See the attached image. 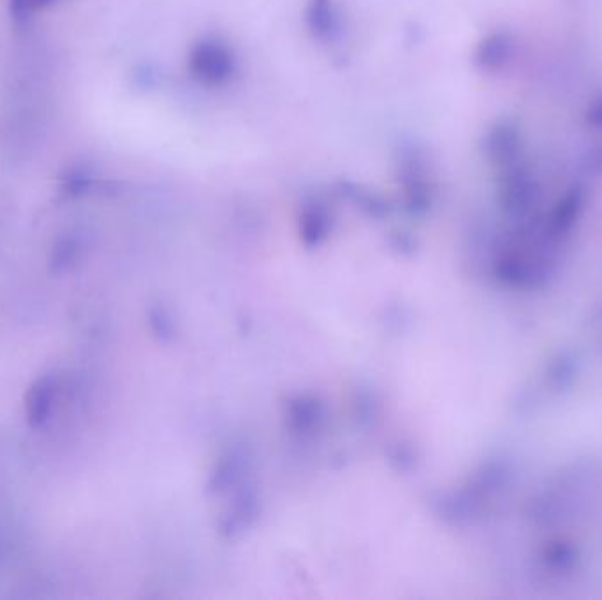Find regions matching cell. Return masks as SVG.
Wrapping results in <instances>:
<instances>
[{"mask_svg": "<svg viewBox=\"0 0 602 600\" xmlns=\"http://www.w3.org/2000/svg\"><path fill=\"white\" fill-rule=\"evenodd\" d=\"M59 382L52 374L39 375L25 393V418L30 428L39 430L50 421L57 402Z\"/></svg>", "mask_w": 602, "mask_h": 600, "instance_id": "obj_1", "label": "cell"}, {"mask_svg": "<svg viewBox=\"0 0 602 600\" xmlns=\"http://www.w3.org/2000/svg\"><path fill=\"white\" fill-rule=\"evenodd\" d=\"M537 199V185L529 171L514 164L502 185V203L511 213L529 212Z\"/></svg>", "mask_w": 602, "mask_h": 600, "instance_id": "obj_2", "label": "cell"}, {"mask_svg": "<svg viewBox=\"0 0 602 600\" xmlns=\"http://www.w3.org/2000/svg\"><path fill=\"white\" fill-rule=\"evenodd\" d=\"M522 152V131L514 120H502L493 127L488 140V154L500 166H514Z\"/></svg>", "mask_w": 602, "mask_h": 600, "instance_id": "obj_3", "label": "cell"}, {"mask_svg": "<svg viewBox=\"0 0 602 600\" xmlns=\"http://www.w3.org/2000/svg\"><path fill=\"white\" fill-rule=\"evenodd\" d=\"M583 203H585V191L581 187H574V189L567 192L566 196L560 199L557 208L551 213V233H555V235L566 233L567 229L573 226L576 217L580 215Z\"/></svg>", "mask_w": 602, "mask_h": 600, "instance_id": "obj_4", "label": "cell"}, {"mask_svg": "<svg viewBox=\"0 0 602 600\" xmlns=\"http://www.w3.org/2000/svg\"><path fill=\"white\" fill-rule=\"evenodd\" d=\"M513 53V37L509 34H493L479 48V64L486 69H500L506 66Z\"/></svg>", "mask_w": 602, "mask_h": 600, "instance_id": "obj_5", "label": "cell"}, {"mask_svg": "<svg viewBox=\"0 0 602 600\" xmlns=\"http://www.w3.org/2000/svg\"><path fill=\"white\" fill-rule=\"evenodd\" d=\"M78 252H80V243L76 240V236L66 235L59 238V242L53 245L52 259H50L52 270L60 273L71 268L78 257Z\"/></svg>", "mask_w": 602, "mask_h": 600, "instance_id": "obj_6", "label": "cell"}, {"mask_svg": "<svg viewBox=\"0 0 602 600\" xmlns=\"http://www.w3.org/2000/svg\"><path fill=\"white\" fill-rule=\"evenodd\" d=\"M94 187L92 176L83 168H71L60 180V191L66 198H80Z\"/></svg>", "mask_w": 602, "mask_h": 600, "instance_id": "obj_7", "label": "cell"}, {"mask_svg": "<svg viewBox=\"0 0 602 600\" xmlns=\"http://www.w3.org/2000/svg\"><path fill=\"white\" fill-rule=\"evenodd\" d=\"M583 169L590 175H599L602 173V143L583 159Z\"/></svg>", "mask_w": 602, "mask_h": 600, "instance_id": "obj_8", "label": "cell"}, {"mask_svg": "<svg viewBox=\"0 0 602 600\" xmlns=\"http://www.w3.org/2000/svg\"><path fill=\"white\" fill-rule=\"evenodd\" d=\"M30 0H9V11L16 23H23L30 13Z\"/></svg>", "mask_w": 602, "mask_h": 600, "instance_id": "obj_9", "label": "cell"}, {"mask_svg": "<svg viewBox=\"0 0 602 600\" xmlns=\"http://www.w3.org/2000/svg\"><path fill=\"white\" fill-rule=\"evenodd\" d=\"M587 122L595 129H602V96L597 97L594 103L590 104L587 111Z\"/></svg>", "mask_w": 602, "mask_h": 600, "instance_id": "obj_10", "label": "cell"}, {"mask_svg": "<svg viewBox=\"0 0 602 600\" xmlns=\"http://www.w3.org/2000/svg\"><path fill=\"white\" fill-rule=\"evenodd\" d=\"M57 2H60V0H30V11H37V9L52 8V6H55Z\"/></svg>", "mask_w": 602, "mask_h": 600, "instance_id": "obj_11", "label": "cell"}]
</instances>
